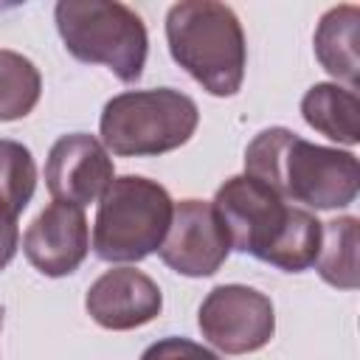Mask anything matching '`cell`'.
<instances>
[{
  "label": "cell",
  "mask_w": 360,
  "mask_h": 360,
  "mask_svg": "<svg viewBox=\"0 0 360 360\" xmlns=\"http://www.w3.org/2000/svg\"><path fill=\"white\" fill-rule=\"evenodd\" d=\"M211 205L228 231L231 250L250 253L284 273H301L315 264L323 222L304 208L287 205L256 177L236 174L225 180Z\"/></svg>",
  "instance_id": "6da1fadb"
},
{
  "label": "cell",
  "mask_w": 360,
  "mask_h": 360,
  "mask_svg": "<svg viewBox=\"0 0 360 360\" xmlns=\"http://www.w3.org/2000/svg\"><path fill=\"white\" fill-rule=\"evenodd\" d=\"M245 174L270 186L284 202L318 211L346 208L360 188V166L352 152L309 143L284 127L262 129L248 143Z\"/></svg>",
  "instance_id": "7a4b0ae2"
},
{
  "label": "cell",
  "mask_w": 360,
  "mask_h": 360,
  "mask_svg": "<svg viewBox=\"0 0 360 360\" xmlns=\"http://www.w3.org/2000/svg\"><path fill=\"white\" fill-rule=\"evenodd\" d=\"M172 59L211 96H236L245 79L248 45L239 17L217 0H183L166 11Z\"/></svg>",
  "instance_id": "3957f363"
},
{
  "label": "cell",
  "mask_w": 360,
  "mask_h": 360,
  "mask_svg": "<svg viewBox=\"0 0 360 360\" xmlns=\"http://www.w3.org/2000/svg\"><path fill=\"white\" fill-rule=\"evenodd\" d=\"M200 110L191 96L174 87L127 90L101 110V143L118 158H155L194 135Z\"/></svg>",
  "instance_id": "277c9868"
},
{
  "label": "cell",
  "mask_w": 360,
  "mask_h": 360,
  "mask_svg": "<svg viewBox=\"0 0 360 360\" xmlns=\"http://www.w3.org/2000/svg\"><path fill=\"white\" fill-rule=\"evenodd\" d=\"M53 20L70 56L84 65H104L127 84L141 79L149 37L129 6L115 0H59Z\"/></svg>",
  "instance_id": "5b68a950"
},
{
  "label": "cell",
  "mask_w": 360,
  "mask_h": 360,
  "mask_svg": "<svg viewBox=\"0 0 360 360\" xmlns=\"http://www.w3.org/2000/svg\"><path fill=\"white\" fill-rule=\"evenodd\" d=\"M174 202L149 177H112L98 200L93 222V250L104 262H141L155 253L169 231Z\"/></svg>",
  "instance_id": "8992f818"
},
{
  "label": "cell",
  "mask_w": 360,
  "mask_h": 360,
  "mask_svg": "<svg viewBox=\"0 0 360 360\" xmlns=\"http://www.w3.org/2000/svg\"><path fill=\"white\" fill-rule=\"evenodd\" d=\"M197 326L219 352L250 354L267 346L276 332L273 301L245 284H219L202 298Z\"/></svg>",
  "instance_id": "52a82bcc"
},
{
  "label": "cell",
  "mask_w": 360,
  "mask_h": 360,
  "mask_svg": "<svg viewBox=\"0 0 360 360\" xmlns=\"http://www.w3.org/2000/svg\"><path fill=\"white\" fill-rule=\"evenodd\" d=\"M158 253L163 264L174 273L202 278L214 276L225 264L231 253V239L211 202L180 200L172 211V222Z\"/></svg>",
  "instance_id": "ba28073f"
},
{
  "label": "cell",
  "mask_w": 360,
  "mask_h": 360,
  "mask_svg": "<svg viewBox=\"0 0 360 360\" xmlns=\"http://www.w3.org/2000/svg\"><path fill=\"white\" fill-rule=\"evenodd\" d=\"M112 158L104 143L87 132L62 135L45 160V186L56 202L90 205L98 202L112 183Z\"/></svg>",
  "instance_id": "9c48e42d"
},
{
  "label": "cell",
  "mask_w": 360,
  "mask_h": 360,
  "mask_svg": "<svg viewBox=\"0 0 360 360\" xmlns=\"http://www.w3.org/2000/svg\"><path fill=\"white\" fill-rule=\"evenodd\" d=\"M22 250L42 276L62 278L76 273L90 250V228L84 211L79 205L53 200L28 225Z\"/></svg>",
  "instance_id": "30bf717a"
},
{
  "label": "cell",
  "mask_w": 360,
  "mask_h": 360,
  "mask_svg": "<svg viewBox=\"0 0 360 360\" xmlns=\"http://www.w3.org/2000/svg\"><path fill=\"white\" fill-rule=\"evenodd\" d=\"M84 309L98 326L127 332L160 315L163 292L146 273L135 267H112L90 284Z\"/></svg>",
  "instance_id": "8fae6325"
},
{
  "label": "cell",
  "mask_w": 360,
  "mask_h": 360,
  "mask_svg": "<svg viewBox=\"0 0 360 360\" xmlns=\"http://www.w3.org/2000/svg\"><path fill=\"white\" fill-rule=\"evenodd\" d=\"M357 34H360V8L352 3L329 8L315 28V56L326 73L338 82H346L349 90L357 87Z\"/></svg>",
  "instance_id": "7c38bea8"
},
{
  "label": "cell",
  "mask_w": 360,
  "mask_h": 360,
  "mask_svg": "<svg viewBox=\"0 0 360 360\" xmlns=\"http://www.w3.org/2000/svg\"><path fill=\"white\" fill-rule=\"evenodd\" d=\"M304 121L326 135L329 141L354 146L360 141V101L349 87H338L332 82L312 84L301 98Z\"/></svg>",
  "instance_id": "4fadbf2b"
},
{
  "label": "cell",
  "mask_w": 360,
  "mask_h": 360,
  "mask_svg": "<svg viewBox=\"0 0 360 360\" xmlns=\"http://www.w3.org/2000/svg\"><path fill=\"white\" fill-rule=\"evenodd\" d=\"M357 225L360 222L354 217H338V219L323 222L315 270L326 284H332L338 290H354L360 284V278H357L360 228Z\"/></svg>",
  "instance_id": "5bb4252c"
},
{
  "label": "cell",
  "mask_w": 360,
  "mask_h": 360,
  "mask_svg": "<svg viewBox=\"0 0 360 360\" xmlns=\"http://www.w3.org/2000/svg\"><path fill=\"white\" fill-rule=\"evenodd\" d=\"M42 93V76L37 65L8 48H0V121L25 118Z\"/></svg>",
  "instance_id": "9a60e30c"
},
{
  "label": "cell",
  "mask_w": 360,
  "mask_h": 360,
  "mask_svg": "<svg viewBox=\"0 0 360 360\" xmlns=\"http://www.w3.org/2000/svg\"><path fill=\"white\" fill-rule=\"evenodd\" d=\"M37 188V166L20 141L0 138V205L14 211L17 217L25 211Z\"/></svg>",
  "instance_id": "2e32d148"
},
{
  "label": "cell",
  "mask_w": 360,
  "mask_h": 360,
  "mask_svg": "<svg viewBox=\"0 0 360 360\" xmlns=\"http://www.w3.org/2000/svg\"><path fill=\"white\" fill-rule=\"evenodd\" d=\"M141 360H219L211 349L188 340V338H163L152 343Z\"/></svg>",
  "instance_id": "e0dca14e"
},
{
  "label": "cell",
  "mask_w": 360,
  "mask_h": 360,
  "mask_svg": "<svg viewBox=\"0 0 360 360\" xmlns=\"http://www.w3.org/2000/svg\"><path fill=\"white\" fill-rule=\"evenodd\" d=\"M20 248V228H17V214L0 205V270H6Z\"/></svg>",
  "instance_id": "ac0fdd59"
},
{
  "label": "cell",
  "mask_w": 360,
  "mask_h": 360,
  "mask_svg": "<svg viewBox=\"0 0 360 360\" xmlns=\"http://www.w3.org/2000/svg\"><path fill=\"white\" fill-rule=\"evenodd\" d=\"M0 329H3V307H0Z\"/></svg>",
  "instance_id": "d6986e66"
}]
</instances>
